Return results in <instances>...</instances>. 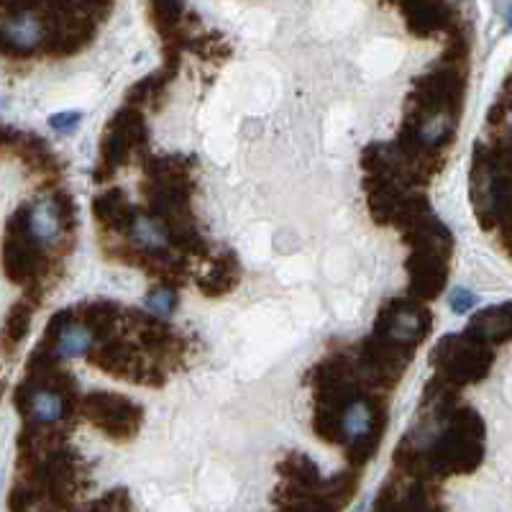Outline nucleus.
<instances>
[{
    "label": "nucleus",
    "mask_w": 512,
    "mask_h": 512,
    "mask_svg": "<svg viewBox=\"0 0 512 512\" xmlns=\"http://www.w3.org/2000/svg\"><path fill=\"white\" fill-rule=\"evenodd\" d=\"M85 408H88V415L93 418V423L100 425L111 436H128L139 425V410L128 400H123V397L98 392V395L88 397Z\"/></svg>",
    "instance_id": "nucleus-1"
},
{
    "label": "nucleus",
    "mask_w": 512,
    "mask_h": 512,
    "mask_svg": "<svg viewBox=\"0 0 512 512\" xmlns=\"http://www.w3.org/2000/svg\"><path fill=\"white\" fill-rule=\"evenodd\" d=\"M428 326H431L428 313L405 303H397L392 310H384L382 320H379V328H382L384 336L395 341V344L405 346L423 341Z\"/></svg>",
    "instance_id": "nucleus-2"
},
{
    "label": "nucleus",
    "mask_w": 512,
    "mask_h": 512,
    "mask_svg": "<svg viewBox=\"0 0 512 512\" xmlns=\"http://www.w3.org/2000/svg\"><path fill=\"white\" fill-rule=\"evenodd\" d=\"M446 341L451 344V351L438 346L436 354V361L446 372L454 374L459 382H472L479 374H484L487 369V356L482 354L484 349H479L472 341H464V338H446Z\"/></svg>",
    "instance_id": "nucleus-3"
},
{
    "label": "nucleus",
    "mask_w": 512,
    "mask_h": 512,
    "mask_svg": "<svg viewBox=\"0 0 512 512\" xmlns=\"http://www.w3.org/2000/svg\"><path fill=\"white\" fill-rule=\"evenodd\" d=\"M44 41V24L34 13H16L0 24V52L31 54Z\"/></svg>",
    "instance_id": "nucleus-4"
},
{
    "label": "nucleus",
    "mask_w": 512,
    "mask_h": 512,
    "mask_svg": "<svg viewBox=\"0 0 512 512\" xmlns=\"http://www.w3.org/2000/svg\"><path fill=\"white\" fill-rule=\"evenodd\" d=\"M21 395H18V405L36 420V423H54L64 415L67 405H64V397L59 395L52 387H21Z\"/></svg>",
    "instance_id": "nucleus-5"
},
{
    "label": "nucleus",
    "mask_w": 512,
    "mask_h": 512,
    "mask_svg": "<svg viewBox=\"0 0 512 512\" xmlns=\"http://www.w3.org/2000/svg\"><path fill=\"white\" fill-rule=\"evenodd\" d=\"M64 216L54 200H41L24 216V226L36 244H54L62 233Z\"/></svg>",
    "instance_id": "nucleus-6"
},
{
    "label": "nucleus",
    "mask_w": 512,
    "mask_h": 512,
    "mask_svg": "<svg viewBox=\"0 0 512 512\" xmlns=\"http://www.w3.org/2000/svg\"><path fill=\"white\" fill-rule=\"evenodd\" d=\"M54 354L59 356H80L88 351L90 341H93V331L85 323H64L62 331H54Z\"/></svg>",
    "instance_id": "nucleus-7"
},
{
    "label": "nucleus",
    "mask_w": 512,
    "mask_h": 512,
    "mask_svg": "<svg viewBox=\"0 0 512 512\" xmlns=\"http://www.w3.org/2000/svg\"><path fill=\"white\" fill-rule=\"evenodd\" d=\"M131 236L144 251H162L167 246V231L152 216H136L131 223Z\"/></svg>",
    "instance_id": "nucleus-8"
},
{
    "label": "nucleus",
    "mask_w": 512,
    "mask_h": 512,
    "mask_svg": "<svg viewBox=\"0 0 512 512\" xmlns=\"http://www.w3.org/2000/svg\"><path fill=\"white\" fill-rule=\"evenodd\" d=\"M510 331V310L507 305L502 308H489L472 323V333L479 338H505Z\"/></svg>",
    "instance_id": "nucleus-9"
},
{
    "label": "nucleus",
    "mask_w": 512,
    "mask_h": 512,
    "mask_svg": "<svg viewBox=\"0 0 512 512\" xmlns=\"http://www.w3.org/2000/svg\"><path fill=\"white\" fill-rule=\"evenodd\" d=\"M451 128H454L451 116L443 111H438L420 123L418 131H415V139H418L420 146H438L446 141V136L451 134Z\"/></svg>",
    "instance_id": "nucleus-10"
},
{
    "label": "nucleus",
    "mask_w": 512,
    "mask_h": 512,
    "mask_svg": "<svg viewBox=\"0 0 512 512\" xmlns=\"http://www.w3.org/2000/svg\"><path fill=\"white\" fill-rule=\"evenodd\" d=\"M95 213L105 223H121L126 218V203H123L121 192H105L95 200Z\"/></svg>",
    "instance_id": "nucleus-11"
},
{
    "label": "nucleus",
    "mask_w": 512,
    "mask_h": 512,
    "mask_svg": "<svg viewBox=\"0 0 512 512\" xmlns=\"http://www.w3.org/2000/svg\"><path fill=\"white\" fill-rule=\"evenodd\" d=\"M29 323H31V310H26L24 305L13 308V313L8 315V323H6L8 341H11V344H18V341L26 336V331H29Z\"/></svg>",
    "instance_id": "nucleus-12"
},
{
    "label": "nucleus",
    "mask_w": 512,
    "mask_h": 512,
    "mask_svg": "<svg viewBox=\"0 0 512 512\" xmlns=\"http://www.w3.org/2000/svg\"><path fill=\"white\" fill-rule=\"evenodd\" d=\"M172 305H175V295L167 287H157V290L146 295V308L159 315H167L172 310Z\"/></svg>",
    "instance_id": "nucleus-13"
},
{
    "label": "nucleus",
    "mask_w": 512,
    "mask_h": 512,
    "mask_svg": "<svg viewBox=\"0 0 512 512\" xmlns=\"http://www.w3.org/2000/svg\"><path fill=\"white\" fill-rule=\"evenodd\" d=\"M474 305H477V295L469 290H454L451 292V308L456 310V313H466V310H472Z\"/></svg>",
    "instance_id": "nucleus-14"
},
{
    "label": "nucleus",
    "mask_w": 512,
    "mask_h": 512,
    "mask_svg": "<svg viewBox=\"0 0 512 512\" xmlns=\"http://www.w3.org/2000/svg\"><path fill=\"white\" fill-rule=\"evenodd\" d=\"M82 121V113H57V116L49 118V126L54 128V131H75L77 123Z\"/></svg>",
    "instance_id": "nucleus-15"
}]
</instances>
